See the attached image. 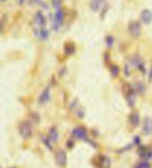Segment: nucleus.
Wrapping results in <instances>:
<instances>
[{"label": "nucleus", "mask_w": 152, "mask_h": 168, "mask_svg": "<svg viewBox=\"0 0 152 168\" xmlns=\"http://www.w3.org/2000/svg\"><path fill=\"white\" fill-rule=\"evenodd\" d=\"M49 18H50V22H52V31L58 32V31L62 28V25H64L65 11H64L62 8H58V9H55L53 14H49Z\"/></svg>", "instance_id": "1"}, {"label": "nucleus", "mask_w": 152, "mask_h": 168, "mask_svg": "<svg viewBox=\"0 0 152 168\" xmlns=\"http://www.w3.org/2000/svg\"><path fill=\"white\" fill-rule=\"evenodd\" d=\"M18 133L21 139H30L33 135V122L30 119H23L18 122Z\"/></svg>", "instance_id": "2"}, {"label": "nucleus", "mask_w": 152, "mask_h": 168, "mask_svg": "<svg viewBox=\"0 0 152 168\" xmlns=\"http://www.w3.org/2000/svg\"><path fill=\"white\" fill-rule=\"evenodd\" d=\"M123 93H125V99L128 102L129 107H134L135 102H137V92L134 89V84H129V82H125L123 84Z\"/></svg>", "instance_id": "3"}, {"label": "nucleus", "mask_w": 152, "mask_h": 168, "mask_svg": "<svg viewBox=\"0 0 152 168\" xmlns=\"http://www.w3.org/2000/svg\"><path fill=\"white\" fill-rule=\"evenodd\" d=\"M68 110L74 115L76 119H79V121L85 118V109L81 106V102H79L78 98H73V99L70 101V104H68Z\"/></svg>", "instance_id": "4"}, {"label": "nucleus", "mask_w": 152, "mask_h": 168, "mask_svg": "<svg viewBox=\"0 0 152 168\" xmlns=\"http://www.w3.org/2000/svg\"><path fill=\"white\" fill-rule=\"evenodd\" d=\"M70 136H71L74 141H85V139L90 136V132H88V129L85 127V125L79 124V125H76V127L71 129Z\"/></svg>", "instance_id": "5"}, {"label": "nucleus", "mask_w": 152, "mask_h": 168, "mask_svg": "<svg viewBox=\"0 0 152 168\" xmlns=\"http://www.w3.org/2000/svg\"><path fill=\"white\" fill-rule=\"evenodd\" d=\"M33 28H38V29H43V28H47V17L43 11H36L35 15H33V22H32Z\"/></svg>", "instance_id": "6"}, {"label": "nucleus", "mask_w": 152, "mask_h": 168, "mask_svg": "<svg viewBox=\"0 0 152 168\" xmlns=\"http://www.w3.org/2000/svg\"><path fill=\"white\" fill-rule=\"evenodd\" d=\"M50 99H52V86H46L43 90H41V93L38 95V104L40 106H46V104H49L50 102Z\"/></svg>", "instance_id": "7"}, {"label": "nucleus", "mask_w": 152, "mask_h": 168, "mask_svg": "<svg viewBox=\"0 0 152 168\" xmlns=\"http://www.w3.org/2000/svg\"><path fill=\"white\" fill-rule=\"evenodd\" d=\"M137 156H138L141 160H150V159H152V147L140 144V145L137 147Z\"/></svg>", "instance_id": "8"}, {"label": "nucleus", "mask_w": 152, "mask_h": 168, "mask_svg": "<svg viewBox=\"0 0 152 168\" xmlns=\"http://www.w3.org/2000/svg\"><path fill=\"white\" fill-rule=\"evenodd\" d=\"M129 66H131V67H134V69H138L141 73H146L144 61H143V60H141V57H140V55H137V54H134V55L129 58Z\"/></svg>", "instance_id": "9"}, {"label": "nucleus", "mask_w": 152, "mask_h": 168, "mask_svg": "<svg viewBox=\"0 0 152 168\" xmlns=\"http://www.w3.org/2000/svg\"><path fill=\"white\" fill-rule=\"evenodd\" d=\"M94 163H96L97 168H111L112 160H111V157L106 156V154H97V156L94 157Z\"/></svg>", "instance_id": "10"}, {"label": "nucleus", "mask_w": 152, "mask_h": 168, "mask_svg": "<svg viewBox=\"0 0 152 168\" xmlns=\"http://www.w3.org/2000/svg\"><path fill=\"white\" fill-rule=\"evenodd\" d=\"M128 32L132 38H138L140 34H141V23L137 22V20H132L128 23Z\"/></svg>", "instance_id": "11"}, {"label": "nucleus", "mask_w": 152, "mask_h": 168, "mask_svg": "<svg viewBox=\"0 0 152 168\" xmlns=\"http://www.w3.org/2000/svg\"><path fill=\"white\" fill-rule=\"evenodd\" d=\"M55 163L59 168H65V165H67V153L64 151V148H58L55 151Z\"/></svg>", "instance_id": "12"}, {"label": "nucleus", "mask_w": 152, "mask_h": 168, "mask_svg": "<svg viewBox=\"0 0 152 168\" xmlns=\"http://www.w3.org/2000/svg\"><path fill=\"white\" fill-rule=\"evenodd\" d=\"M33 34H35L36 40H40V41H47L49 37H50V31L47 28H43V29L33 28Z\"/></svg>", "instance_id": "13"}, {"label": "nucleus", "mask_w": 152, "mask_h": 168, "mask_svg": "<svg viewBox=\"0 0 152 168\" xmlns=\"http://www.w3.org/2000/svg\"><path fill=\"white\" fill-rule=\"evenodd\" d=\"M62 52L65 57H71L76 54V43H73V41H65L64 46H62Z\"/></svg>", "instance_id": "14"}, {"label": "nucleus", "mask_w": 152, "mask_h": 168, "mask_svg": "<svg viewBox=\"0 0 152 168\" xmlns=\"http://www.w3.org/2000/svg\"><path fill=\"white\" fill-rule=\"evenodd\" d=\"M128 122H129V125H131L132 129L138 127V125L141 124V119H140V115H138V112L132 110V112L129 113V116H128Z\"/></svg>", "instance_id": "15"}, {"label": "nucleus", "mask_w": 152, "mask_h": 168, "mask_svg": "<svg viewBox=\"0 0 152 168\" xmlns=\"http://www.w3.org/2000/svg\"><path fill=\"white\" fill-rule=\"evenodd\" d=\"M47 135H49V138H50V141L53 142V144H58L59 142V130L55 127V125H52V127L49 129V132H47Z\"/></svg>", "instance_id": "16"}, {"label": "nucleus", "mask_w": 152, "mask_h": 168, "mask_svg": "<svg viewBox=\"0 0 152 168\" xmlns=\"http://www.w3.org/2000/svg\"><path fill=\"white\" fill-rule=\"evenodd\" d=\"M140 125H143V135L144 136H150L152 135V119L150 118H146L143 121V124H140Z\"/></svg>", "instance_id": "17"}, {"label": "nucleus", "mask_w": 152, "mask_h": 168, "mask_svg": "<svg viewBox=\"0 0 152 168\" xmlns=\"http://www.w3.org/2000/svg\"><path fill=\"white\" fill-rule=\"evenodd\" d=\"M150 22H152V11H149V9H143L141 14H140V23L149 25Z\"/></svg>", "instance_id": "18"}, {"label": "nucleus", "mask_w": 152, "mask_h": 168, "mask_svg": "<svg viewBox=\"0 0 152 168\" xmlns=\"http://www.w3.org/2000/svg\"><path fill=\"white\" fill-rule=\"evenodd\" d=\"M105 3H106L105 0H90V9L93 12H97V11H100L102 5H105Z\"/></svg>", "instance_id": "19"}, {"label": "nucleus", "mask_w": 152, "mask_h": 168, "mask_svg": "<svg viewBox=\"0 0 152 168\" xmlns=\"http://www.w3.org/2000/svg\"><path fill=\"white\" fill-rule=\"evenodd\" d=\"M40 139H41L43 145H44V147H46V148H47L49 151H52V150H53V145H55V144H53V142L50 141L49 135H41V136H40Z\"/></svg>", "instance_id": "20"}, {"label": "nucleus", "mask_w": 152, "mask_h": 168, "mask_svg": "<svg viewBox=\"0 0 152 168\" xmlns=\"http://www.w3.org/2000/svg\"><path fill=\"white\" fill-rule=\"evenodd\" d=\"M109 72H111V76H112V78H117V76L120 75V67H119L116 63H112V64H109Z\"/></svg>", "instance_id": "21"}, {"label": "nucleus", "mask_w": 152, "mask_h": 168, "mask_svg": "<svg viewBox=\"0 0 152 168\" xmlns=\"http://www.w3.org/2000/svg\"><path fill=\"white\" fill-rule=\"evenodd\" d=\"M114 43H116V38H114V35L108 34V35L105 37V45H106V48H108V49H112Z\"/></svg>", "instance_id": "22"}, {"label": "nucleus", "mask_w": 152, "mask_h": 168, "mask_svg": "<svg viewBox=\"0 0 152 168\" xmlns=\"http://www.w3.org/2000/svg\"><path fill=\"white\" fill-rule=\"evenodd\" d=\"M134 89H135L137 95H143V93L146 92V87H144L143 82H135V84H134Z\"/></svg>", "instance_id": "23"}, {"label": "nucleus", "mask_w": 152, "mask_h": 168, "mask_svg": "<svg viewBox=\"0 0 152 168\" xmlns=\"http://www.w3.org/2000/svg\"><path fill=\"white\" fill-rule=\"evenodd\" d=\"M29 119H30V121H32L33 124H38V122L41 121V116L38 115L36 112H30V115H29Z\"/></svg>", "instance_id": "24"}, {"label": "nucleus", "mask_w": 152, "mask_h": 168, "mask_svg": "<svg viewBox=\"0 0 152 168\" xmlns=\"http://www.w3.org/2000/svg\"><path fill=\"white\" fill-rule=\"evenodd\" d=\"M74 144H76V141L70 136V138L65 141V148H67V150H73V148H74Z\"/></svg>", "instance_id": "25"}, {"label": "nucleus", "mask_w": 152, "mask_h": 168, "mask_svg": "<svg viewBox=\"0 0 152 168\" xmlns=\"http://www.w3.org/2000/svg\"><path fill=\"white\" fill-rule=\"evenodd\" d=\"M50 3H52V8H53V9L62 8V0H50Z\"/></svg>", "instance_id": "26"}, {"label": "nucleus", "mask_w": 152, "mask_h": 168, "mask_svg": "<svg viewBox=\"0 0 152 168\" xmlns=\"http://www.w3.org/2000/svg\"><path fill=\"white\" fill-rule=\"evenodd\" d=\"M85 142H87V144H90V145H91L93 148H99V145H97V142H96L94 139H91V136H88V138L85 139Z\"/></svg>", "instance_id": "27"}, {"label": "nucleus", "mask_w": 152, "mask_h": 168, "mask_svg": "<svg viewBox=\"0 0 152 168\" xmlns=\"http://www.w3.org/2000/svg\"><path fill=\"white\" fill-rule=\"evenodd\" d=\"M137 166L138 168H150V163H149V160H140L137 163Z\"/></svg>", "instance_id": "28"}, {"label": "nucleus", "mask_w": 152, "mask_h": 168, "mask_svg": "<svg viewBox=\"0 0 152 168\" xmlns=\"http://www.w3.org/2000/svg\"><path fill=\"white\" fill-rule=\"evenodd\" d=\"M131 69H132V67H131L129 63H128V64L123 67V75H125V76H131Z\"/></svg>", "instance_id": "29"}, {"label": "nucleus", "mask_w": 152, "mask_h": 168, "mask_svg": "<svg viewBox=\"0 0 152 168\" xmlns=\"http://www.w3.org/2000/svg\"><path fill=\"white\" fill-rule=\"evenodd\" d=\"M67 72H68V70H67V67L64 66V67H61V69H59L58 76H59V78H62V76H65V75H67Z\"/></svg>", "instance_id": "30"}, {"label": "nucleus", "mask_w": 152, "mask_h": 168, "mask_svg": "<svg viewBox=\"0 0 152 168\" xmlns=\"http://www.w3.org/2000/svg\"><path fill=\"white\" fill-rule=\"evenodd\" d=\"M140 144H141V138H140V136H134V139H132V145H137V147H138Z\"/></svg>", "instance_id": "31"}, {"label": "nucleus", "mask_w": 152, "mask_h": 168, "mask_svg": "<svg viewBox=\"0 0 152 168\" xmlns=\"http://www.w3.org/2000/svg\"><path fill=\"white\" fill-rule=\"evenodd\" d=\"M91 136H93V138H99V132L93 129V130H91Z\"/></svg>", "instance_id": "32"}, {"label": "nucleus", "mask_w": 152, "mask_h": 168, "mask_svg": "<svg viewBox=\"0 0 152 168\" xmlns=\"http://www.w3.org/2000/svg\"><path fill=\"white\" fill-rule=\"evenodd\" d=\"M103 60H105V63H108V64H109V54H108V52L103 55Z\"/></svg>", "instance_id": "33"}, {"label": "nucleus", "mask_w": 152, "mask_h": 168, "mask_svg": "<svg viewBox=\"0 0 152 168\" xmlns=\"http://www.w3.org/2000/svg\"><path fill=\"white\" fill-rule=\"evenodd\" d=\"M147 79H149V81H152V67H150V70L147 72Z\"/></svg>", "instance_id": "34"}, {"label": "nucleus", "mask_w": 152, "mask_h": 168, "mask_svg": "<svg viewBox=\"0 0 152 168\" xmlns=\"http://www.w3.org/2000/svg\"><path fill=\"white\" fill-rule=\"evenodd\" d=\"M29 3H40V0H29Z\"/></svg>", "instance_id": "35"}, {"label": "nucleus", "mask_w": 152, "mask_h": 168, "mask_svg": "<svg viewBox=\"0 0 152 168\" xmlns=\"http://www.w3.org/2000/svg\"><path fill=\"white\" fill-rule=\"evenodd\" d=\"M134 168H138V166H137V165H135V166H134Z\"/></svg>", "instance_id": "36"}, {"label": "nucleus", "mask_w": 152, "mask_h": 168, "mask_svg": "<svg viewBox=\"0 0 152 168\" xmlns=\"http://www.w3.org/2000/svg\"><path fill=\"white\" fill-rule=\"evenodd\" d=\"M12 168H14V166H12Z\"/></svg>", "instance_id": "37"}]
</instances>
